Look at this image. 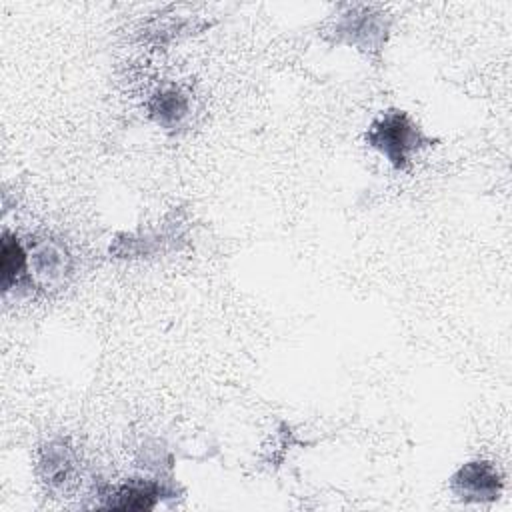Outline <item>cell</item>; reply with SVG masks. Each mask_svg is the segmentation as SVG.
I'll use <instances>...</instances> for the list:
<instances>
[{
	"mask_svg": "<svg viewBox=\"0 0 512 512\" xmlns=\"http://www.w3.org/2000/svg\"><path fill=\"white\" fill-rule=\"evenodd\" d=\"M366 142L386 156L396 170L406 168L416 150L432 144L420 126L402 110H388L372 120L366 130Z\"/></svg>",
	"mask_w": 512,
	"mask_h": 512,
	"instance_id": "cell-1",
	"label": "cell"
},
{
	"mask_svg": "<svg viewBox=\"0 0 512 512\" xmlns=\"http://www.w3.org/2000/svg\"><path fill=\"white\" fill-rule=\"evenodd\" d=\"M450 488L464 502H492L502 492V478L492 462L474 460L458 468Z\"/></svg>",
	"mask_w": 512,
	"mask_h": 512,
	"instance_id": "cell-2",
	"label": "cell"
},
{
	"mask_svg": "<svg viewBox=\"0 0 512 512\" xmlns=\"http://www.w3.org/2000/svg\"><path fill=\"white\" fill-rule=\"evenodd\" d=\"M336 32L346 36V42L360 46L362 50H380V44L386 38V26L380 20V14H346L336 26Z\"/></svg>",
	"mask_w": 512,
	"mask_h": 512,
	"instance_id": "cell-3",
	"label": "cell"
},
{
	"mask_svg": "<svg viewBox=\"0 0 512 512\" xmlns=\"http://www.w3.org/2000/svg\"><path fill=\"white\" fill-rule=\"evenodd\" d=\"M162 494V488L152 480H128L118 486L106 506L116 510H152Z\"/></svg>",
	"mask_w": 512,
	"mask_h": 512,
	"instance_id": "cell-4",
	"label": "cell"
},
{
	"mask_svg": "<svg viewBox=\"0 0 512 512\" xmlns=\"http://www.w3.org/2000/svg\"><path fill=\"white\" fill-rule=\"evenodd\" d=\"M2 260H0V272H2V290L10 292L14 286H20V282L26 278L28 270V258L14 234L8 230L2 232Z\"/></svg>",
	"mask_w": 512,
	"mask_h": 512,
	"instance_id": "cell-5",
	"label": "cell"
},
{
	"mask_svg": "<svg viewBox=\"0 0 512 512\" xmlns=\"http://www.w3.org/2000/svg\"><path fill=\"white\" fill-rule=\"evenodd\" d=\"M186 112H188V100L176 88L158 92L150 102V114L162 126L178 124L186 116Z\"/></svg>",
	"mask_w": 512,
	"mask_h": 512,
	"instance_id": "cell-6",
	"label": "cell"
},
{
	"mask_svg": "<svg viewBox=\"0 0 512 512\" xmlns=\"http://www.w3.org/2000/svg\"><path fill=\"white\" fill-rule=\"evenodd\" d=\"M42 468H44V476H46V482L50 484H62L70 470H72V456H70V450L62 444H52L44 458H42Z\"/></svg>",
	"mask_w": 512,
	"mask_h": 512,
	"instance_id": "cell-7",
	"label": "cell"
},
{
	"mask_svg": "<svg viewBox=\"0 0 512 512\" xmlns=\"http://www.w3.org/2000/svg\"><path fill=\"white\" fill-rule=\"evenodd\" d=\"M36 256H38V272H42V274L54 276V274H58V270H62V266H64V256H62V252H58V250L52 248V246H46V248L40 250Z\"/></svg>",
	"mask_w": 512,
	"mask_h": 512,
	"instance_id": "cell-8",
	"label": "cell"
}]
</instances>
